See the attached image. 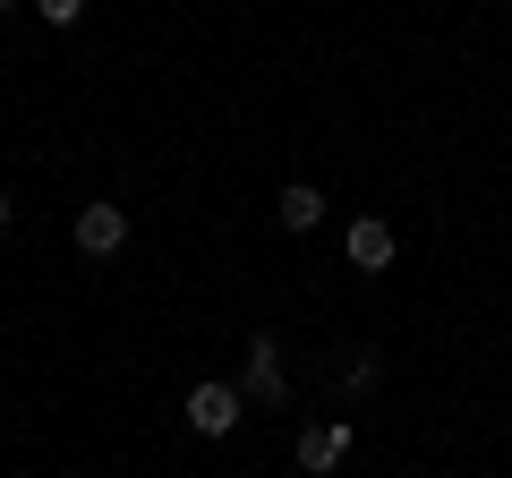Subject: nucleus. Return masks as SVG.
Wrapping results in <instances>:
<instances>
[{"instance_id": "obj_2", "label": "nucleus", "mask_w": 512, "mask_h": 478, "mask_svg": "<svg viewBox=\"0 0 512 478\" xmlns=\"http://www.w3.org/2000/svg\"><path fill=\"white\" fill-rule=\"evenodd\" d=\"M342 257L359 265V274H384V265H393V222H376V214H359L342 231Z\"/></svg>"}, {"instance_id": "obj_9", "label": "nucleus", "mask_w": 512, "mask_h": 478, "mask_svg": "<svg viewBox=\"0 0 512 478\" xmlns=\"http://www.w3.org/2000/svg\"><path fill=\"white\" fill-rule=\"evenodd\" d=\"M0 9H18V0H0Z\"/></svg>"}, {"instance_id": "obj_7", "label": "nucleus", "mask_w": 512, "mask_h": 478, "mask_svg": "<svg viewBox=\"0 0 512 478\" xmlns=\"http://www.w3.org/2000/svg\"><path fill=\"white\" fill-rule=\"evenodd\" d=\"M35 9H43L52 26H77V18H86V0H35Z\"/></svg>"}, {"instance_id": "obj_8", "label": "nucleus", "mask_w": 512, "mask_h": 478, "mask_svg": "<svg viewBox=\"0 0 512 478\" xmlns=\"http://www.w3.org/2000/svg\"><path fill=\"white\" fill-rule=\"evenodd\" d=\"M9 214H18V205H9V197H0V231H9Z\"/></svg>"}, {"instance_id": "obj_3", "label": "nucleus", "mask_w": 512, "mask_h": 478, "mask_svg": "<svg viewBox=\"0 0 512 478\" xmlns=\"http://www.w3.org/2000/svg\"><path fill=\"white\" fill-rule=\"evenodd\" d=\"M188 427L197 436H231L239 427V385H197L188 393Z\"/></svg>"}, {"instance_id": "obj_4", "label": "nucleus", "mask_w": 512, "mask_h": 478, "mask_svg": "<svg viewBox=\"0 0 512 478\" xmlns=\"http://www.w3.org/2000/svg\"><path fill=\"white\" fill-rule=\"evenodd\" d=\"M342 453H350V427H342V419H325V427H308V436H299V470H308V478H325Z\"/></svg>"}, {"instance_id": "obj_5", "label": "nucleus", "mask_w": 512, "mask_h": 478, "mask_svg": "<svg viewBox=\"0 0 512 478\" xmlns=\"http://www.w3.org/2000/svg\"><path fill=\"white\" fill-rule=\"evenodd\" d=\"M248 393H256V402H282V342H274V333H256V342H248Z\"/></svg>"}, {"instance_id": "obj_1", "label": "nucleus", "mask_w": 512, "mask_h": 478, "mask_svg": "<svg viewBox=\"0 0 512 478\" xmlns=\"http://www.w3.org/2000/svg\"><path fill=\"white\" fill-rule=\"evenodd\" d=\"M77 248H86V257H120L128 248V214L120 205H77Z\"/></svg>"}, {"instance_id": "obj_6", "label": "nucleus", "mask_w": 512, "mask_h": 478, "mask_svg": "<svg viewBox=\"0 0 512 478\" xmlns=\"http://www.w3.org/2000/svg\"><path fill=\"white\" fill-rule=\"evenodd\" d=\"M274 214H282V231H316V222H325V197H316L308 180H291V188H282V205H274Z\"/></svg>"}]
</instances>
